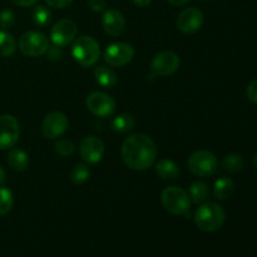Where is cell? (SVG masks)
<instances>
[{
	"instance_id": "cell-1",
	"label": "cell",
	"mask_w": 257,
	"mask_h": 257,
	"mask_svg": "<svg viewBox=\"0 0 257 257\" xmlns=\"http://www.w3.org/2000/svg\"><path fill=\"white\" fill-rule=\"evenodd\" d=\"M122 160L135 171H146L152 167L157 158V146L147 135L136 133L125 138L120 148Z\"/></svg>"
},
{
	"instance_id": "cell-11",
	"label": "cell",
	"mask_w": 257,
	"mask_h": 257,
	"mask_svg": "<svg viewBox=\"0 0 257 257\" xmlns=\"http://www.w3.org/2000/svg\"><path fill=\"white\" fill-rule=\"evenodd\" d=\"M77 33V24L73 20L62 19L55 23L54 27L50 30V39H52L53 44L63 48L74 42Z\"/></svg>"
},
{
	"instance_id": "cell-30",
	"label": "cell",
	"mask_w": 257,
	"mask_h": 257,
	"mask_svg": "<svg viewBox=\"0 0 257 257\" xmlns=\"http://www.w3.org/2000/svg\"><path fill=\"white\" fill-rule=\"evenodd\" d=\"M246 94H247L248 100L253 104H257V79L252 80L246 88Z\"/></svg>"
},
{
	"instance_id": "cell-12",
	"label": "cell",
	"mask_w": 257,
	"mask_h": 257,
	"mask_svg": "<svg viewBox=\"0 0 257 257\" xmlns=\"http://www.w3.org/2000/svg\"><path fill=\"white\" fill-rule=\"evenodd\" d=\"M68 125H69V122H68V118L64 113L50 112L49 114L45 115L44 120H43V136L47 140L59 138L60 136L67 132Z\"/></svg>"
},
{
	"instance_id": "cell-4",
	"label": "cell",
	"mask_w": 257,
	"mask_h": 257,
	"mask_svg": "<svg viewBox=\"0 0 257 257\" xmlns=\"http://www.w3.org/2000/svg\"><path fill=\"white\" fill-rule=\"evenodd\" d=\"M72 55L75 62L84 68L97 64L100 57V48L97 40L89 35L77 38L73 43Z\"/></svg>"
},
{
	"instance_id": "cell-3",
	"label": "cell",
	"mask_w": 257,
	"mask_h": 257,
	"mask_svg": "<svg viewBox=\"0 0 257 257\" xmlns=\"http://www.w3.org/2000/svg\"><path fill=\"white\" fill-rule=\"evenodd\" d=\"M161 202L167 212L176 216H190L191 198L187 191L178 186H171L163 190L161 195Z\"/></svg>"
},
{
	"instance_id": "cell-8",
	"label": "cell",
	"mask_w": 257,
	"mask_h": 257,
	"mask_svg": "<svg viewBox=\"0 0 257 257\" xmlns=\"http://www.w3.org/2000/svg\"><path fill=\"white\" fill-rule=\"evenodd\" d=\"M135 57V49L128 43H113L104 50V62L110 67H124Z\"/></svg>"
},
{
	"instance_id": "cell-33",
	"label": "cell",
	"mask_w": 257,
	"mask_h": 257,
	"mask_svg": "<svg viewBox=\"0 0 257 257\" xmlns=\"http://www.w3.org/2000/svg\"><path fill=\"white\" fill-rule=\"evenodd\" d=\"M14 5L17 7H22V8H28V7H33V5L37 4L39 0H10Z\"/></svg>"
},
{
	"instance_id": "cell-15",
	"label": "cell",
	"mask_w": 257,
	"mask_h": 257,
	"mask_svg": "<svg viewBox=\"0 0 257 257\" xmlns=\"http://www.w3.org/2000/svg\"><path fill=\"white\" fill-rule=\"evenodd\" d=\"M103 30L110 37H118L125 29V18L119 10L108 9L104 10L102 18Z\"/></svg>"
},
{
	"instance_id": "cell-5",
	"label": "cell",
	"mask_w": 257,
	"mask_h": 257,
	"mask_svg": "<svg viewBox=\"0 0 257 257\" xmlns=\"http://www.w3.org/2000/svg\"><path fill=\"white\" fill-rule=\"evenodd\" d=\"M20 52L27 57H42L49 48V40L47 35L39 32H27L19 38L18 42Z\"/></svg>"
},
{
	"instance_id": "cell-37",
	"label": "cell",
	"mask_w": 257,
	"mask_h": 257,
	"mask_svg": "<svg viewBox=\"0 0 257 257\" xmlns=\"http://www.w3.org/2000/svg\"><path fill=\"white\" fill-rule=\"evenodd\" d=\"M253 165H255V167H256V170H257V153H256L255 158H253Z\"/></svg>"
},
{
	"instance_id": "cell-21",
	"label": "cell",
	"mask_w": 257,
	"mask_h": 257,
	"mask_svg": "<svg viewBox=\"0 0 257 257\" xmlns=\"http://www.w3.org/2000/svg\"><path fill=\"white\" fill-rule=\"evenodd\" d=\"M221 166L225 171L230 173H238L243 170L245 167V160L242 156L237 155V153H231V155L225 156L222 158Z\"/></svg>"
},
{
	"instance_id": "cell-13",
	"label": "cell",
	"mask_w": 257,
	"mask_h": 257,
	"mask_svg": "<svg viewBox=\"0 0 257 257\" xmlns=\"http://www.w3.org/2000/svg\"><path fill=\"white\" fill-rule=\"evenodd\" d=\"M205 18H203L202 12L197 8H186L178 14L176 25L178 30L186 34L196 33L202 28Z\"/></svg>"
},
{
	"instance_id": "cell-32",
	"label": "cell",
	"mask_w": 257,
	"mask_h": 257,
	"mask_svg": "<svg viewBox=\"0 0 257 257\" xmlns=\"http://www.w3.org/2000/svg\"><path fill=\"white\" fill-rule=\"evenodd\" d=\"M72 2L73 0H45L48 7L55 8V9H63V8L69 7Z\"/></svg>"
},
{
	"instance_id": "cell-20",
	"label": "cell",
	"mask_w": 257,
	"mask_h": 257,
	"mask_svg": "<svg viewBox=\"0 0 257 257\" xmlns=\"http://www.w3.org/2000/svg\"><path fill=\"white\" fill-rule=\"evenodd\" d=\"M188 195L193 203H197V205L203 203L210 196V188H208L207 183L202 182V181H196L191 185Z\"/></svg>"
},
{
	"instance_id": "cell-16",
	"label": "cell",
	"mask_w": 257,
	"mask_h": 257,
	"mask_svg": "<svg viewBox=\"0 0 257 257\" xmlns=\"http://www.w3.org/2000/svg\"><path fill=\"white\" fill-rule=\"evenodd\" d=\"M156 173L163 181H173L180 175V167L175 161L165 158V160L158 161L156 165Z\"/></svg>"
},
{
	"instance_id": "cell-2",
	"label": "cell",
	"mask_w": 257,
	"mask_h": 257,
	"mask_svg": "<svg viewBox=\"0 0 257 257\" xmlns=\"http://www.w3.org/2000/svg\"><path fill=\"white\" fill-rule=\"evenodd\" d=\"M225 211L218 203L206 202L197 208L195 213V223L201 231L215 232L225 223Z\"/></svg>"
},
{
	"instance_id": "cell-23",
	"label": "cell",
	"mask_w": 257,
	"mask_h": 257,
	"mask_svg": "<svg viewBox=\"0 0 257 257\" xmlns=\"http://www.w3.org/2000/svg\"><path fill=\"white\" fill-rule=\"evenodd\" d=\"M112 130L115 132H130L135 128L136 120L133 118V115L128 114V113H122V114L117 115L115 118H113L112 120Z\"/></svg>"
},
{
	"instance_id": "cell-35",
	"label": "cell",
	"mask_w": 257,
	"mask_h": 257,
	"mask_svg": "<svg viewBox=\"0 0 257 257\" xmlns=\"http://www.w3.org/2000/svg\"><path fill=\"white\" fill-rule=\"evenodd\" d=\"M167 2L170 3V4L175 5V7H182V5L187 4L190 0H167Z\"/></svg>"
},
{
	"instance_id": "cell-14",
	"label": "cell",
	"mask_w": 257,
	"mask_h": 257,
	"mask_svg": "<svg viewBox=\"0 0 257 257\" xmlns=\"http://www.w3.org/2000/svg\"><path fill=\"white\" fill-rule=\"evenodd\" d=\"M79 155L84 162L90 165L98 163L104 156V143L95 136H88L80 142Z\"/></svg>"
},
{
	"instance_id": "cell-6",
	"label": "cell",
	"mask_w": 257,
	"mask_h": 257,
	"mask_svg": "<svg viewBox=\"0 0 257 257\" xmlns=\"http://www.w3.org/2000/svg\"><path fill=\"white\" fill-rule=\"evenodd\" d=\"M188 168L197 177H210L217 171V160L208 151H196L188 158Z\"/></svg>"
},
{
	"instance_id": "cell-17",
	"label": "cell",
	"mask_w": 257,
	"mask_h": 257,
	"mask_svg": "<svg viewBox=\"0 0 257 257\" xmlns=\"http://www.w3.org/2000/svg\"><path fill=\"white\" fill-rule=\"evenodd\" d=\"M8 165L17 172H23L29 167V156L19 148H13L8 155Z\"/></svg>"
},
{
	"instance_id": "cell-36",
	"label": "cell",
	"mask_w": 257,
	"mask_h": 257,
	"mask_svg": "<svg viewBox=\"0 0 257 257\" xmlns=\"http://www.w3.org/2000/svg\"><path fill=\"white\" fill-rule=\"evenodd\" d=\"M5 180H7V173H5L4 168L0 166V185H2V183H4Z\"/></svg>"
},
{
	"instance_id": "cell-31",
	"label": "cell",
	"mask_w": 257,
	"mask_h": 257,
	"mask_svg": "<svg viewBox=\"0 0 257 257\" xmlns=\"http://www.w3.org/2000/svg\"><path fill=\"white\" fill-rule=\"evenodd\" d=\"M88 7L95 13H104L105 0H88Z\"/></svg>"
},
{
	"instance_id": "cell-24",
	"label": "cell",
	"mask_w": 257,
	"mask_h": 257,
	"mask_svg": "<svg viewBox=\"0 0 257 257\" xmlns=\"http://www.w3.org/2000/svg\"><path fill=\"white\" fill-rule=\"evenodd\" d=\"M33 22L38 25V27L45 28L50 24L52 22V12L48 9L44 5H37L34 7L32 12Z\"/></svg>"
},
{
	"instance_id": "cell-25",
	"label": "cell",
	"mask_w": 257,
	"mask_h": 257,
	"mask_svg": "<svg viewBox=\"0 0 257 257\" xmlns=\"http://www.w3.org/2000/svg\"><path fill=\"white\" fill-rule=\"evenodd\" d=\"M90 177V171L87 165L84 163H78L73 167L70 171V178L75 185H82V183L87 182Z\"/></svg>"
},
{
	"instance_id": "cell-7",
	"label": "cell",
	"mask_w": 257,
	"mask_h": 257,
	"mask_svg": "<svg viewBox=\"0 0 257 257\" xmlns=\"http://www.w3.org/2000/svg\"><path fill=\"white\" fill-rule=\"evenodd\" d=\"M180 68V57L172 50H163L151 62V73L156 77H167L177 72Z\"/></svg>"
},
{
	"instance_id": "cell-26",
	"label": "cell",
	"mask_w": 257,
	"mask_h": 257,
	"mask_svg": "<svg viewBox=\"0 0 257 257\" xmlns=\"http://www.w3.org/2000/svg\"><path fill=\"white\" fill-rule=\"evenodd\" d=\"M14 197L9 188L0 187V216H5L12 211Z\"/></svg>"
},
{
	"instance_id": "cell-10",
	"label": "cell",
	"mask_w": 257,
	"mask_h": 257,
	"mask_svg": "<svg viewBox=\"0 0 257 257\" xmlns=\"http://www.w3.org/2000/svg\"><path fill=\"white\" fill-rule=\"evenodd\" d=\"M20 125L17 118L10 114L0 115V150L13 148L19 141Z\"/></svg>"
},
{
	"instance_id": "cell-18",
	"label": "cell",
	"mask_w": 257,
	"mask_h": 257,
	"mask_svg": "<svg viewBox=\"0 0 257 257\" xmlns=\"http://www.w3.org/2000/svg\"><path fill=\"white\" fill-rule=\"evenodd\" d=\"M94 78L97 80L98 84L103 88H113L117 84V74H115L114 70H112L110 68L107 67H97L94 68Z\"/></svg>"
},
{
	"instance_id": "cell-22",
	"label": "cell",
	"mask_w": 257,
	"mask_h": 257,
	"mask_svg": "<svg viewBox=\"0 0 257 257\" xmlns=\"http://www.w3.org/2000/svg\"><path fill=\"white\" fill-rule=\"evenodd\" d=\"M18 43L15 38L7 30H0V55L10 57L15 53Z\"/></svg>"
},
{
	"instance_id": "cell-27",
	"label": "cell",
	"mask_w": 257,
	"mask_h": 257,
	"mask_svg": "<svg viewBox=\"0 0 257 257\" xmlns=\"http://www.w3.org/2000/svg\"><path fill=\"white\" fill-rule=\"evenodd\" d=\"M54 151L62 157H68V156H72L75 151V145L70 140H59L54 145Z\"/></svg>"
},
{
	"instance_id": "cell-9",
	"label": "cell",
	"mask_w": 257,
	"mask_h": 257,
	"mask_svg": "<svg viewBox=\"0 0 257 257\" xmlns=\"http://www.w3.org/2000/svg\"><path fill=\"white\" fill-rule=\"evenodd\" d=\"M85 105L97 117H110L115 110V100L104 92H93L85 99Z\"/></svg>"
},
{
	"instance_id": "cell-28",
	"label": "cell",
	"mask_w": 257,
	"mask_h": 257,
	"mask_svg": "<svg viewBox=\"0 0 257 257\" xmlns=\"http://www.w3.org/2000/svg\"><path fill=\"white\" fill-rule=\"evenodd\" d=\"M15 24V14L13 10L4 9L0 12V28L3 30L10 29Z\"/></svg>"
},
{
	"instance_id": "cell-19",
	"label": "cell",
	"mask_w": 257,
	"mask_h": 257,
	"mask_svg": "<svg viewBox=\"0 0 257 257\" xmlns=\"http://www.w3.org/2000/svg\"><path fill=\"white\" fill-rule=\"evenodd\" d=\"M235 192V182L228 177L218 178L213 186V195L217 200H227Z\"/></svg>"
},
{
	"instance_id": "cell-29",
	"label": "cell",
	"mask_w": 257,
	"mask_h": 257,
	"mask_svg": "<svg viewBox=\"0 0 257 257\" xmlns=\"http://www.w3.org/2000/svg\"><path fill=\"white\" fill-rule=\"evenodd\" d=\"M45 54H47L48 59L52 60V62H59V60L63 59L62 47H58V45H53V47L49 45Z\"/></svg>"
},
{
	"instance_id": "cell-34",
	"label": "cell",
	"mask_w": 257,
	"mask_h": 257,
	"mask_svg": "<svg viewBox=\"0 0 257 257\" xmlns=\"http://www.w3.org/2000/svg\"><path fill=\"white\" fill-rule=\"evenodd\" d=\"M132 2L136 7L146 8V7H148V5H151L152 0H132Z\"/></svg>"
},
{
	"instance_id": "cell-38",
	"label": "cell",
	"mask_w": 257,
	"mask_h": 257,
	"mask_svg": "<svg viewBox=\"0 0 257 257\" xmlns=\"http://www.w3.org/2000/svg\"><path fill=\"white\" fill-rule=\"evenodd\" d=\"M202 2H207V0H202Z\"/></svg>"
}]
</instances>
